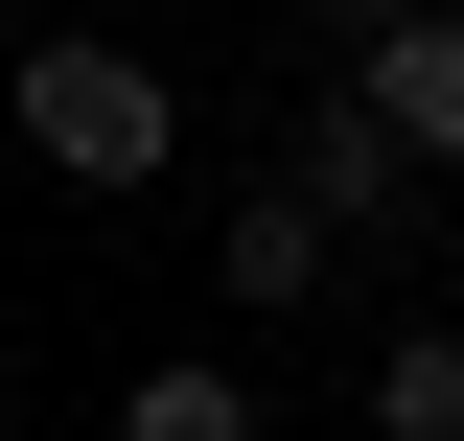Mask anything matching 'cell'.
<instances>
[{
  "mask_svg": "<svg viewBox=\"0 0 464 441\" xmlns=\"http://www.w3.org/2000/svg\"><path fill=\"white\" fill-rule=\"evenodd\" d=\"M0 140H24L47 186H93V210H140V186L186 163V93H163V47H116V24H24Z\"/></svg>",
  "mask_w": 464,
  "mask_h": 441,
  "instance_id": "obj_1",
  "label": "cell"
},
{
  "mask_svg": "<svg viewBox=\"0 0 464 441\" xmlns=\"http://www.w3.org/2000/svg\"><path fill=\"white\" fill-rule=\"evenodd\" d=\"M279 186H302V210L348 232V256H372V232H418V186H441V163H418L395 116H372V93H348V70H325V116H302V140H279Z\"/></svg>",
  "mask_w": 464,
  "mask_h": 441,
  "instance_id": "obj_2",
  "label": "cell"
},
{
  "mask_svg": "<svg viewBox=\"0 0 464 441\" xmlns=\"http://www.w3.org/2000/svg\"><path fill=\"white\" fill-rule=\"evenodd\" d=\"M325 279H348V232L302 210V186H232V232H209V302L232 326H279V302H325Z\"/></svg>",
  "mask_w": 464,
  "mask_h": 441,
  "instance_id": "obj_3",
  "label": "cell"
},
{
  "mask_svg": "<svg viewBox=\"0 0 464 441\" xmlns=\"http://www.w3.org/2000/svg\"><path fill=\"white\" fill-rule=\"evenodd\" d=\"M348 93L395 116L418 163H464V0H395V24H372V47H348Z\"/></svg>",
  "mask_w": 464,
  "mask_h": 441,
  "instance_id": "obj_4",
  "label": "cell"
},
{
  "mask_svg": "<svg viewBox=\"0 0 464 441\" xmlns=\"http://www.w3.org/2000/svg\"><path fill=\"white\" fill-rule=\"evenodd\" d=\"M116 441H256V372L232 348H163V372L116 395Z\"/></svg>",
  "mask_w": 464,
  "mask_h": 441,
  "instance_id": "obj_5",
  "label": "cell"
},
{
  "mask_svg": "<svg viewBox=\"0 0 464 441\" xmlns=\"http://www.w3.org/2000/svg\"><path fill=\"white\" fill-rule=\"evenodd\" d=\"M372 441H464V326H372Z\"/></svg>",
  "mask_w": 464,
  "mask_h": 441,
  "instance_id": "obj_6",
  "label": "cell"
}]
</instances>
